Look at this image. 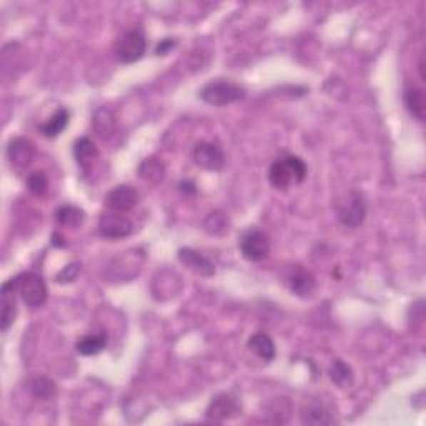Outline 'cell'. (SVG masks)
<instances>
[{
	"label": "cell",
	"instance_id": "7402d4cb",
	"mask_svg": "<svg viewBox=\"0 0 426 426\" xmlns=\"http://www.w3.org/2000/svg\"><path fill=\"white\" fill-rule=\"evenodd\" d=\"M85 215L80 208L73 207V205H65V207L59 208L55 213V220L59 225L67 228H78L83 223Z\"/></svg>",
	"mask_w": 426,
	"mask_h": 426
},
{
	"label": "cell",
	"instance_id": "603a6c76",
	"mask_svg": "<svg viewBox=\"0 0 426 426\" xmlns=\"http://www.w3.org/2000/svg\"><path fill=\"white\" fill-rule=\"evenodd\" d=\"M330 378L340 388H348L353 383V372L343 360H335L330 367Z\"/></svg>",
	"mask_w": 426,
	"mask_h": 426
},
{
	"label": "cell",
	"instance_id": "cb8c5ba5",
	"mask_svg": "<svg viewBox=\"0 0 426 426\" xmlns=\"http://www.w3.org/2000/svg\"><path fill=\"white\" fill-rule=\"evenodd\" d=\"M30 393H32L34 397L39 400H50L55 397V393H57V387H55V383L52 382V380H49L45 377H39V378H34L32 382H30Z\"/></svg>",
	"mask_w": 426,
	"mask_h": 426
},
{
	"label": "cell",
	"instance_id": "277c9868",
	"mask_svg": "<svg viewBox=\"0 0 426 426\" xmlns=\"http://www.w3.org/2000/svg\"><path fill=\"white\" fill-rule=\"evenodd\" d=\"M338 218L345 227H360L367 218V202H365L363 195L357 190L348 192L347 197L338 203Z\"/></svg>",
	"mask_w": 426,
	"mask_h": 426
},
{
	"label": "cell",
	"instance_id": "7c38bea8",
	"mask_svg": "<svg viewBox=\"0 0 426 426\" xmlns=\"http://www.w3.org/2000/svg\"><path fill=\"white\" fill-rule=\"evenodd\" d=\"M117 128V120L112 108L98 107L92 115V130L98 138L108 140L115 133Z\"/></svg>",
	"mask_w": 426,
	"mask_h": 426
},
{
	"label": "cell",
	"instance_id": "5b68a950",
	"mask_svg": "<svg viewBox=\"0 0 426 426\" xmlns=\"http://www.w3.org/2000/svg\"><path fill=\"white\" fill-rule=\"evenodd\" d=\"M145 50H147V39L140 30H128L115 44V54L123 64L137 62L143 57Z\"/></svg>",
	"mask_w": 426,
	"mask_h": 426
},
{
	"label": "cell",
	"instance_id": "ffe728a7",
	"mask_svg": "<svg viewBox=\"0 0 426 426\" xmlns=\"http://www.w3.org/2000/svg\"><path fill=\"white\" fill-rule=\"evenodd\" d=\"M69 118H70L69 110L59 108L57 112L47 120V122L40 125V132H42L47 138L59 137V135L64 132V128L69 125Z\"/></svg>",
	"mask_w": 426,
	"mask_h": 426
},
{
	"label": "cell",
	"instance_id": "e0dca14e",
	"mask_svg": "<svg viewBox=\"0 0 426 426\" xmlns=\"http://www.w3.org/2000/svg\"><path fill=\"white\" fill-rule=\"evenodd\" d=\"M248 350L252 353L257 355L258 358L265 360V362H272L277 355V348H275L273 340L268 337L267 333H255L248 340Z\"/></svg>",
	"mask_w": 426,
	"mask_h": 426
},
{
	"label": "cell",
	"instance_id": "30bf717a",
	"mask_svg": "<svg viewBox=\"0 0 426 426\" xmlns=\"http://www.w3.org/2000/svg\"><path fill=\"white\" fill-rule=\"evenodd\" d=\"M138 203V192L130 185H118L105 195V205L112 212H128Z\"/></svg>",
	"mask_w": 426,
	"mask_h": 426
},
{
	"label": "cell",
	"instance_id": "9c48e42d",
	"mask_svg": "<svg viewBox=\"0 0 426 426\" xmlns=\"http://www.w3.org/2000/svg\"><path fill=\"white\" fill-rule=\"evenodd\" d=\"M240 412H242V408H240L237 398H233L228 393H220L212 398L205 417L212 422H227V420L238 417Z\"/></svg>",
	"mask_w": 426,
	"mask_h": 426
},
{
	"label": "cell",
	"instance_id": "8992f818",
	"mask_svg": "<svg viewBox=\"0 0 426 426\" xmlns=\"http://www.w3.org/2000/svg\"><path fill=\"white\" fill-rule=\"evenodd\" d=\"M240 250L242 255L250 262H263L270 253L268 235L258 228H252L245 232L240 238Z\"/></svg>",
	"mask_w": 426,
	"mask_h": 426
},
{
	"label": "cell",
	"instance_id": "52a82bcc",
	"mask_svg": "<svg viewBox=\"0 0 426 426\" xmlns=\"http://www.w3.org/2000/svg\"><path fill=\"white\" fill-rule=\"evenodd\" d=\"M132 232H133L132 220L127 218L120 212H112V210H110L107 213H102V217L98 220V233L102 235L103 238H108V240L125 238Z\"/></svg>",
	"mask_w": 426,
	"mask_h": 426
},
{
	"label": "cell",
	"instance_id": "d6986e66",
	"mask_svg": "<svg viewBox=\"0 0 426 426\" xmlns=\"http://www.w3.org/2000/svg\"><path fill=\"white\" fill-rule=\"evenodd\" d=\"M77 352L83 357H93L107 347V335L103 333H88L77 342Z\"/></svg>",
	"mask_w": 426,
	"mask_h": 426
},
{
	"label": "cell",
	"instance_id": "5bb4252c",
	"mask_svg": "<svg viewBox=\"0 0 426 426\" xmlns=\"http://www.w3.org/2000/svg\"><path fill=\"white\" fill-rule=\"evenodd\" d=\"M332 408L327 403L315 400V402L308 403L302 412V422L305 425H332L335 423Z\"/></svg>",
	"mask_w": 426,
	"mask_h": 426
},
{
	"label": "cell",
	"instance_id": "4fadbf2b",
	"mask_svg": "<svg viewBox=\"0 0 426 426\" xmlns=\"http://www.w3.org/2000/svg\"><path fill=\"white\" fill-rule=\"evenodd\" d=\"M7 157L14 167H29L30 162L34 160V145L25 138H14L12 142L9 143Z\"/></svg>",
	"mask_w": 426,
	"mask_h": 426
},
{
	"label": "cell",
	"instance_id": "7a4b0ae2",
	"mask_svg": "<svg viewBox=\"0 0 426 426\" xmlns=\"http://www.w3.org/2000/svg\"><path fill=\"white\" fill-rule=\"evenodd\" d=\"M245 95H247V90H245L242 85L232 82V80L227 78H217L203 85L202 90H200V98L203 102L210 105H228L233 102H238V100H243Z\"/></svg>",
	"mask_w": 426,
	"mask_h": 426
},
{
	"label": "cell",
	"instance_id": "9a60e30c",
	"mask_svg": "<svg viewBox=\"0 0 426 426\" xmlns=\"http://www.w3.org/2000/svg\"><path fill=\"white\" fill-rule=\"evenodd\" d=\"M15 283L14 278L2 285V332H7L10 325L17 317V302H15Z\"/></svg>",
	"mask_w": 426,
	"mask_h": 426
},
{
	"label": "cell",
	"instance_id": "ba28073f",
	"mask_svg": "<svg viewBox=\"0 0 426 426\" xmlns=\"http://www.w3.org/2000/svg\"><path fill=\"white\" fill-rule=\"evenodd\" d=\"M193 162L203 170H222L225 165V153L220 145L213 142H200L193 148Z\"/></svg>",
	"mask_w": 426,
	"mask_h": 426
},
{
	"label": "cell",
	"instance_id": "2e32d148",
	"mask_svg": "<svg viewBox=\"0 0 426 426\" xmlns=\"http://www.w3.org/2000/svg\"><path fill=\"white\" fill-rule=\"evenodd\" d=\"M315 287H317V282H315V277L308 270L298 267L293 272L292 277H290V288H292V292L297 295V297H310V295L313 293Z\"/></svg>",
	"mask_w": 426,
	"mask_h": 426
},
{
	"label": "cell",
	"instance_id": "8fae6325",
	"mask_svg": "<svg viewBox=\"0 0 426 426\" xmlns=\"http://www.w3.org/2000/svg\"><path fill=\"white\" fill-rule=\"evenodd\" d=\"M178 260L193 273L200 277H213L215 275V265L210 258L205 257L197 250L193 248H180L178 250Z\"/></svg>",
	"mask_w": 426,
	"mask_h": 426
},
{
	"label": "cell",
	"instance_id": "3957f363",
	"mask_svg": "<svg viewBox=\"0 0 426 426\" xmlns=\"http://www.w3.org/2000/svg\"><path fill=\"white\" fill-rule=\"evenodd\" d=\"M15 290H17L22 302L30 308H39L47 302V285L44 278L37 273H22L14 278Z\"/></svg>",
	"mask_w": 426,
	"mask_h": 426
},
{
	"label": "cell",
	"instance_id": "484cf974",
	"mask_svg": "<svg viewBox=\"0 0 426 426\" xmlns=\"http://www.w3.org/2000/svg\"><path fill=\"white\" fill-rule=\"evenodd\" d=\"M27 187L30 190V193H34L35 197H42V195L47 193V188H49L47 175L44 172H32L27 177Z\"/></svg>",
	"mask_w": 426,
	"mask_h": 426
},
{
	"label": "cell",
	"instance_id": "44dd1931",
	"mask_svg": "<svg viewBox=\"0 0 426 426\" xmlns=\"http://www.w3.org/2000/svg\"><path fill=\"white\" fill-rule=\"evenodd\" d=\"M405 105H407L408 112L417 117L420 122L425 120V93L422 88L410 87L405 90Z\"/></svg>",
	"mask_w": 426,
	"mask_h": 426
},
{
	"label": "cell",
	"instance_id": "6da1fadb",
	"mask_svg": "<svg viewBox=\"0 0 426 426\" xmlns=\"http://www.w3.org/2000/svg\"><path fill=\"white\" fill-rule=\"evenodd\" d=\"M307 163L302 158L295 155H285L272 163L268 170V180L275 188L288 190L307 178Z\"/></svg>",
	"mask_w": 426,
	"mask_h": 426
},
{
	"label": "cell",
	"instance_id": "83f0119b",
	"mask_svg": "<svg viewBox=\"0 0 426 426\" xmlns=\"http://www.w3.org/2000/svg\"><path fill=\"white\" fill-rule=\"evenodd\" d=\"M78 272H80V263H70L65 268L60 270L55 280H57V283H70L77 278Z\"/></svg>",
	"mask_w": 426,
	"mask_h": 426
},
{
	"label": "cell",
	"instance_id": "ac0fdd59",
	"mask_svg": "<svg viewBox=\"0 0 426 426\" xmlns=\"http://www.w3.org/2000/svg\"><path fill=\"white\" fill-rule=\"evenodd\" d=\"M73 155L77 163L83 170H88L90 165H92L95 160L98 158V150L95 147V143L87 137L78 138L73 145Z\"/></svg>",
	"mask_w": 426,
	"mask_h": 426
},
{
	"label": "cell",
	"instance_id": "f1b7e54d",
	"mask_svg": "<svg viewBox=\"0 0 426 426\" xmlns=\"http://www.w3.org/2000/svg\"><path fill=\"white\" fill-rule=\"evenodd\" d=\"M175 45H177V42H175L173 39H163L160 40V44L155 47V54L157 55H167L170 50H172Z\"/></svg>",
	"mask_w": 426,
	"mask_h": 426
},
{
	"label": "cell",
	"instance_id": "d4e9b609",
	"mask_svg": "<svg viewBox=\"0 0 426 426\" xmlns=\"http://www.w3.org/2000/svg\"><path fill=\"white\" fill-rule=\"evenodd\" d=\"M140 177L145 180H150V182H158V180L163 178L165 167L163 163L157 158H147L143 160L142 165L138 168Z\"/></svg>",
	"mask_w": 426,
	"mask_h": 426
},
{
	"label": "cell",
	"instance_id": "4316f807",
	"mask_svg": "<svg viewBox=\"0 0 426 426\" xmlns=\"http://www.w3.org/2000/svg\"><path fill=\"white\" fill-rule=\"evenodd\" d=\"M225 228L227 227H225V218L222 217V213L212 212L208 215V218L205 220V230H208L210 233H220Z\"/></svg>",
	"mask_w": 426,
	"mask_h": 426
}]
</instances>
